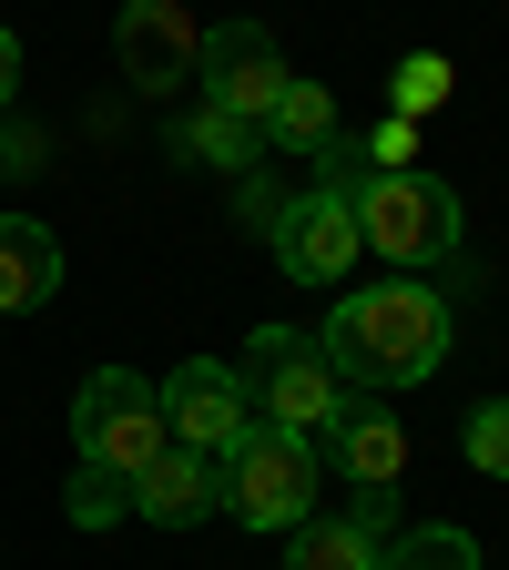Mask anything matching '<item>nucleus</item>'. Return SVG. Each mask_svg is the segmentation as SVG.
I'll list each match as a JSON object with an SVG mask.
<instances>
[{
    "instance_id": "nucleus-5",
    "label": "nucleus",
    "mask_w": 509,
    "mask_h": 570,
    "mask_svg": "<svg viewBox=\"0 0 509 570\" xmlns=\"http://www.w3.org/2000/svg\"><path fill=\"white\" fill-rule=\"evenodd\" d=\"M316 449L306 439H285V428H245V449L225 459V520H245V530H296V520H316Z\"/></svg>"
},
{
    "instance_id": "nucleus-4",
    "label": "nucleus",
    "mask_w": 509,
    "mask_h": 570,
    "mask_svg": "<svg viewBox=\"0 0 509 570\" xmlns=\"http://www.w3.org/2000/svg\"><path fill=\"white\" fill-rule=\"evenodd\" d=\"M71 449H82V469H112L123 489L154 469L174 449V428H164V397L143 387L133 367H102L82 377V397H71Z\"/></svg>"
},
{
    "instance_id": "nucleus-8",
    "label": "nucleus",
    "mask_w": 509,
    "mask_h": 570,
    "mask_svg": "<svg viewBox=\"0 0 509 570\" xmlns=\"http://www.w3.org/2000/svg\"><path fill=\"white\" fill-rule=\"evenodd\" d=\"M194 82H204V112H235V122L265 132V112L285 92V51H275L265 21H225V31L194 41Z\"/></svg>"
},
{
    "instance_id": "nucleus-7",
    "label": "nucleus",
    "mask_w": 509,
    "mask_h": 570,
    "mask_svg": "<svg viewBox=\"0 0 509 570\" xmlns=\"http://www.w3.org/2000/svg\"><path fill=\"white\" fill-rule=\"evenodd\" d=\"M154 397H164L174 449H204L214 469H225V459L245 449V428H255V397H245V377L225 367V356H184V367H174Z\"/></svg>"
},
{
    "instance_id": "nucleus-12",
    "label": "nucleus",
    "mask_w": 509,
    "mask_h": 570,
    "mask_svg": "<svg viewBox=\"0 0 509 570\" xmlns=\"http://www.w3.org/2000/svg\"><path fill=\"white\" fill-rule=\"evenodd\" d=\"M61 296V235L41 214H0V316H41Z\"/></svg>"
},
{
    "instance_id": "nucleus-13",
    "label": "nucleus",
    "mask_w": 509,
    "mask_h": 570,
    "mask_svg": "<svg viewBox=\"0 0 509 570\" xmlns=\"http://www.w3.org/2000/svg\"><path fill=\"white\" fill-rule=\"evenodd\" d=\"M336 142V92L326 82H306V71H285V92H275V112H265V154H326Z\"/></svg>"
},
{
    "instance_id": "nucleus-22",
    "label": "nucleus",
    "mask_w": 509,
    "mask_h": 570,
    "mask_svg": "<svg viewBox=\"0 0 509 570\" xmlns=\"http://www.w3.org/2000/svg\"><path fill=\"white\" fill-rule=\"evenodd\" d=\"M21 92V41H11V21H0V102Z\"/></svg>"
},
{
    "instance_id": "nucleus-6",
    "label": "nucleus",
    "mask_w": 509,
    "mask_h": 570,
    "mask_svg": "<svg viewBox=\"0 0 509 570\" xmlns=\"http://www.w3.org/2000/svg\"><path fill=\"white\" fill-rule=\"evenodd\" d=\"M265 245H275V275H296V285H346L356 275V204H346V184H306L296 204H275V225H265Z\"/></svg>"
},
{
    "instance_id": "nucleus-11",
    "label": "nucleus",
    "mask_w": 509,
    "mask_h": 570,
    "mask_svg": "<svg viewBox=\"0 0 509 570\" xmlns=\"http://www.w3.org/2000/svg\"><path fill=\"white\" fill-rule=\"evenodd\" d=\"M214 510H225V469H214L204 449H164L133 479V520H154V530H194Z\"/></svg>"
},
{
    "instance_id": "nucleus-1",
    "label": "nucleus",
    "mask_w": 509,
    "mask_h": 570,
    "mask_svg": "<svg viewBox=\"0 0 509 570\" xmlns=\"http://www.w3.org/2000/svg\"><path fill=\"white\" fill-rule=\"evenodd\" d=\"M326 367L356 387V397H398L418 377H439L449 356V296L418 275H388V285H356V296H336V316L316 326Z\"/></svg>"
},
{
    "instance_id": "nucleus-19",
    "label": "nucleus",
    "mask_w": 509,
    "mask_h": 570,
    "mask_svg": "<svg viewBox=\"0 0 509 570\" xmlns=\"http://www.w3.org/2000/svg\"><path fill=\"white\" fill-rule=\"evenodd\" d=\"M469 469H489V479H509V397H489V407H469Z\"/></svg>"
},
{
    "instance_id": "nucleus-21",
    "label": "nucleus",
    "mask_w": 509,
    "mask_h": 570,
    "mask_svg": "<svg viewBox=\"0 0 509 570\" xmlns=\"http://www.w3.org/2000/svg\"><path fill=\"white\" fill-rule=\"evenodd\" d=\"M346 520H356V530H378V540H388V530H398V489H356V510H346Z\"/></svg>"
},
{
    "instance_id": "nucleus-14",
    "label": "nucleus",
    "mask_w": 509,
    "mask_h": 570,
    "mask_svg": "<svg viewBox=\"0 0 509 570\" xmlns=\"http://www.w3.org/2000/svg\"><path fill=\"white\" fill-rule=\"evenodd\" d=\"M285 570H388V540L356 520H296L285 530Z\"/></svg>"
},
{
    "instance_id": "nucleus-3",
    "label": "nucleus",
    "mask_w": 509,
    "mask_h": 570,
    "mask_svg": "<svg viewBox=\"0 0 509 570\" xmlns=\"http://www.w3.org/2000/svg\"><path fill=\"white\" fill-rule=\"evenodd\" d=\"M346 204H356V245L388 255V275L459 255V194L439 174H356Z\"/></svg>"
},
{
    "instance_id": "nucleus-18",
    "label": "nucleus",
    "mask_w": 509,
    "mask_h": 570,
    "mask_svg": "<svg viewBox=\"0 0 509 570\" xmlns=\"http://www.w3.org/2000/svg\"><path fill=\"white\" fill-rule=\"evenodd\" d=\"M71 520H82V530H112V520H133V489H123L112 469H82V479H71Z\"/></svg>"
},
{
    "instance_id": "nucleus-2",
    "label": "nucleus",
    "mask_w": 509,
    "mask_h": 570,
    "mask_svg": "<svg viewBox=\"0 0 509 570\" xmlns=\"http://www.w3.org/2000/svg\"><path fill=\"white\" fill-rule=\"evenodd\" d=\"M235 377H245V397H255V417L265 428H285V439H326V428L346 417V377L326 367V346L316 336H296V326H255L245 336V356H235Z\"/></svg>"
},
{
    "instance_id": "nucleus-17",
    "label": "nucleus",
    "mask_w": 509,
    "mask_h": 570,
    "mask_svg": "<svg viewBox=\"0 0 509 570\" xmlns=\"http://www.w3.org/2000/svg\"><path fill=\"white\" fill-rule=\"evenodd\" d=\"M439 102H449V61H439V51H408V61H398V122L439 112Z\"/></svg>"
},
{
    "instance_id": "nucleus-20",
    "label": "nucleus",
    "mask_w": 509,
    "mask_h": 570,
    "mask_svg": "<svg viewBox=\"0 0 509 570\" xmlns=\"http://www.w3.org/2000/svg\"><path fill=\"white\" fill-rule=\"evenodd\" d=\"M356 154H368V174H408V154H418V122H398V112H388L368 142H356Z\"/></svg>"
},
{
    "instance_id": "nucleus-15",
    "label": "nucleus",
    "mask_w": 509,
    "mask_h": 570,
    "mask_svg": "<svg viewBox=\"0 0 509 570\" xmlns=\"http://www.w3.org/2000/svg\"><path fill=\"white\" fill-rule=\"evenodd\" d=\"M184 154H194V164H225V174H255V164H265V132L235 122V112H194V122H184Z\"/></svg>"
},
{
    "instance_id": "nucleus-16",
    "label": "nucleus",
    "mask_w": 509,
    "mask_h": 570,
    "mask_svg": "<svg viewBox=\"0 0 509 570\" xmlns=\"http://www.w3.org/2000/svg\"><path fill=\"white\" fill-rule=\"evenodd\" d=\"M388 570H479V540L469 530H398Z\"/></svg>"
},
{
    "instance_id": "nucleus-9",
    "label": "nucleus",
    "mask_w": 509,
    "mask_h": 570,
    "mask_svg": "<svg viewBox=\"0 0 509 570\" xmlns=\"http://www.w3.org/2000/svg\"><path fill=\"white\" fill-rule=\"evenodd\" d=\"M194 21H184V0H133V11L112 21V51H123V82H143V92H174V82H194Z\"/></svg>"
},
{
    "instance_id": "nucleus-10",
    "label": "nucleus",
    "mask_w": 509,
    "mask_h": 570,
    "mask_svg": "<svg viewBox=\"0 0 509 570\" xmlns=\"http://www.w3.org/2000/svg\"><path fill=\"white\" fill-rule=\"evenodd\" d=\"M316 459H326L346 489H398V479H408V428H398L378 397H346V417L316 439Z\"/></svg>"
}]
</instances>
